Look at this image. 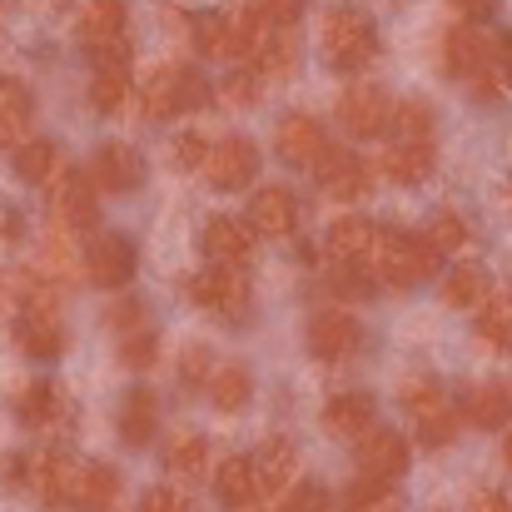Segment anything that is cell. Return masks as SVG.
<instances>
[{
  "label": "cell",
  "instance_id": "24",
  "mask_svg": "<svg viewBox=\"0 0 512 512\" xmlns=\"http://www.w3.org/2000/svg\"><path fill=\"white\" fill-rule=\"evenodd\" d=\"M373 418H378V403H373L368 393H339V398H329V408H324V428H329L334 438H363V433L373 428Z\"/></svg>",
  "mask_w": 512,
  "mask_h": 512
},
{
  "label": "cell",
  "instance_id": "9",
  "mask_svg": "<svg viewBox=\"0 0 512 512\" xmlns=\"http://www.w3.org/2000/svg\"><path fill=\"white\" fill-rule=\"evenodd\" d=\"M204 179H209V189H244L254 174H259V150H254V140H244V135H229V140H219V145H209V155H204Z\"/></svg>",
  "mask_w": 512,
  "mask_h": 512
},
{
  "label": "cell",
  "instance_id": "48",
  "mask_svg": "<svg viewBox=\"0 0 512 512\" xmlns=\"http://www.w3.org/2000/svg\"><path fill=\"white\" fill-rule=\"evenodd\" d=\"M279 512H329V493H324L319 483H304V488H294V493L284 498Z\"/></svg>",
  "mask_w": 512,
  "mask_h": 512
},
{
  "label": "cell",
  "instance_id": "27",
  "mask_svg": "<svg viewBox=\"0 0 512 512\" xmlns=\"http://www.w3.org/2000/svg\"><path fill=\"white\" fill-rule=\"evenodd\" d=\"M155 423H160V403L150 388H130L125 403H120V438L130 448H145L155 438Z\"/></svg>",
  "mask_w": 512,
  "mask_h": 512
},
{
  "label": "cell",
  "instance_id": "19",
  "mask_svg": "<svg viewBox=\"0 0 512 512\" xmlns=\"http://www.w3.org/2000/svg\"><path fill=\"white\" fill-rule=\"evenodd\" d=\"M314 179H319V189L329 199H358V194H368V165L353 150H334L329 145L319 155V165H314Z\"/></svg>",
  "mask_w": 512,
  "mask_h": 512
},
{
  "label": "cell",
  "instance_id": "38",
  "mask_svg": "<svg viewBox=\"0 0 512 512\" xmlns=\"http://www.w3.org/2000/svg\"><path fill=\"white\" fill-rule=\"evenodd\" d=\"M343 512H403V498L393 493V483H368L358 478L343 498Z\"/></svg>",
  "mask_w": 512,
  "mask_h": 512
},
{
  "label": "cell",
  "instance_id": "3",
  "mask_svg": "<svg viewBox=\"0 0 512 512\" xmlns=\"http://www.w3.org/2000/svg\"><path fill=\"white\" fill-rule=\"evenodd\" d=\"M80 50L95 70L130 65V35H125V0H90L80 15Z\"/></svg>",
  "mask_w": 512,
  "mask_h": 512
},
{
  "label": "cell",
  "instance_id": "16",
  "mask_svg": "<svg viewBox=\"0 0 512 512\" xmlns=\"http://www.w3.org/2000/svg\"><path fill=\"white\" fill-rule=\"evenodd\" d=\"M244 60H249V70H254L259 80H284V75H294L299 40H294L289 25H269V30H259V40L249 45Z\"/></svg>",
  "mask_w": 512,
  "mask_h": 512
},
{
  "label": "cell",
  "instance_id": "6",
  "mask_svg": "<svg viewBox=\"0 0 512 512\" xmlns=\"http://www.w3.org/2000/svg\"><path fill=\"white\" fill-rule=\"evenodd\" d=\"M373 254H378V274L393 284V289H413L423 284L433 269H438V254L428 249V239H413V234H378L373 239Z\"/></svg>",
  "mask_w": 512,
  "mask_h": 512
},
{
  "label": "cell",
  "instance_id": "8",
  "mask_svg": "<svg viewBox=\"0 0 512 512\" xmlns=\"http://www.w3.org/2000/svg\"><path fill=\"white\" fill-rule=\"evenodd\" d=\"M403 473H408V443H403V433L373 423L358 438V478H368V483H398Z\"/></svg>",
  "mask_w": 512,
  "mask_h": 512
},
{
  "label": "cell",
  "instance_id": "37",
  "mask_svg": "<svg viewBox=\"0 0 512 512\" xmlns=\"http://www.w3.org/2000/svg\"><path fill=\"white\" fill-rule=\"evenodd\" d=\"M60 165V150L50 145V140H20L15 145V174L20 179H30V184H45L50 174Z\"/></svg>",
  "mask_w": 512,
  "mask_h": 512
},
{
  "label": "cell",
  "instance_id": "54",
  "mask_svg": "<svg viewBox=\"0 0 512 512\" xmlns=\"http://www.w3.org/2000/svg\"><path fill=\"white\" fill-rule=\"evenodd\" d=\"M508 304H512V294H508Z\"/></svg>",
  "mask_w": 512,
  "mask_h": 512
},
{
  "label": "cell",
  "instance_id": "11",
  "mask_svg": "<svg viewBox=\"0 0 512 512\" xmlns=\"http://www.w3.org/2000/svg\"><path fill=\"white\" fill-rule=\"evenodd\" d=\"M254 229H249V219H234V214H214L209 224H204V234H199V244H204V259L209 264H229V269H239V264H249L254 259Z\"/></svg>",
  "mask_w": 512,
  "mask_h": 512
},
{
  "label": "cell",
  "instance_id": "28",
  "mask_svg": "<svg viewBox=\"0 0 512 512\" xmlns=\"http://www.w3.org/2000/svg\"><path fill=\"white\" fill-rule=\"evenodd\" d=\"M204 388H209V403H214L219 413H239V408L254 398V378H249L244 363H219V368L204 378Z\"/></svg>",
  "mask_w": 512,
  "mask_h": 512
},
{
  "label": "cell",
  "instance_id": "5",
  "mask_svg": "<svg viewBox=\"0 0 512 512\" xmlns=\"http://www.w3.org/2000/svg\"><path fill=\"white\" fill-rule=\"evenodd\" d=\"M443 60H448V75L473 80V85H478V95H493V90L503 85L498 60H493V40H488L478 25H458V30H448Z\"/></svg>",
  "mask_w": 512,
  "mask_h": 512
},
{
  "label": "cell",
  "instance_id": "23",
  "mask_svg": "<svg viewBox=\"0 0 512 512\" xmlns=\"http://www.w3.org/2000/svg\"><path fill=\"white\" fill-rule=\"evenodd\" d=\"M373 239H378V229H373L368 219L348 214V219H334V224H329L324 249H329L334 264H363V259L373 254Z\"/></svg>",
  "mask_w": 512,
  "mask_h": 512
},
{
  "label": "cell",
  "instance_id": "47",
  "mask_svg": "<svg viewBox=\"0 0 512 512\" xmlns=\"http://www.w3.org/2000/svg\"><path fill=\"white\" fill-rule=\"evenodd\" d=\"M174 165H179V170H199V165H204V155H209V145H204V135H194V130H189V135H174Z\"/></svg>",
  "mask_w": 512,
  "mask_h": 512
},
{
  "label": "cell",
  "instance_id": "34",
  "mask_svg": "<svg viewBox=\"0 0 512 512\" xmlns=\"http://www.w3.org/2000/svg\"><path fill=\"white\" fill-rule=\"evenodd\" d=\"M478 339L488 343V348H498V353H508L512 348V304L508 299H483L478 304Z\"/></svg>",
  "mask_w": 512,
  "mask_h": 512
},
{
  "label": "cell",
  "instance_id": "46",
  "mask_svg": "<svg viewBox=\"0 0 512 512\" xmlns=\"http://www.w3.org/2000/svg\"><path fill=\"white\" fill-rule=\"evenodd\" d=\"M209 373H214V368H209V348H204V343H189L184 358H179V378H184L189 388H204Z\"/></svg>",
  "mask_w": 512,
  "mask_h": 512
},
{
  "label": "cell",
  "instance_id": "43",
  "mask_svg": "<svg viewBox=\"0 0 512 512\" xmlns=\"http://www.w3.org/2000/svg\"><path fill=\"white\" fill-rule=\"evenodd\" d=\"M458 428H463V413L443 408V413H433V418H418V443H423V448H448V443L458 438Z\"/></svg>",
  "mask_w": 512,
  "mask_h": 512
},
{
  "label": "cell",
  "instance_id": "33",
  "mask_svg": "<svg viewBox=\"0 0 512 512\" xmlns=\"http://www.w3.org/2000/svg\"><path fill=\"white\" fill-rule=\"evenodd\" d=\"M125 100H130V65H105V70H95V80H90V105H95L100 115H115Z\"/></svg>",
  "mask_w": 512,
  "mask_h": 512
},
{
  "label": "cell",
  "instance_id": "42",
  "mask_svg": "<svg viewBox=\"0 0 512 512\" xmlns=\"http://www.w3.org/2000/svg\"><path fill=\"white\" fill-rule=\"evenodd\" d=\"M259 85H264V80H259L254 70H229L224 85H219V100H224L229 110H249V105L259 100Z\"/></svg>",
  "mask_w": 512,
  "mask_h": 512
},
{
  "label": "cell",
  "instance_id": "51",
  "mask_svg": "<svg viewBox=\"0 0 512 512\" xmlns=\"http://www.w3.org/2000/svg\"><path fill=\"white\" fill-rule=\"evenodd\" d=\"M493 60H498V75H503V85L512 90V30H503V35L493 40Z\"/></svg>",
  "mask_w": 512,
  "mask_h": 512
},
{
  "label": "cell",
  "instance_id": "15",
  "mask_svg": "<svg viewBox=\"0 0 512 512\" xmlns=\"http://www.w3.org/2000/svg\"><path fill=\"white\" fill-rule=\"evenodd\" d=\"M249 229L254 234H269V239H284V234H294V224H299V199H294V189H284V184H264L254 199H249Z\"/></svg>",
  "mask_w": 512,
  "mask_h": 512
},
{
  "label": "cell",
  "instance_id": "12",
  "mask_svg": "<svg viewBox=\"0 0 512 512\" xmlns=\"http://www.w3.org/2000/svg\"><path fill=\"white\" fill-rule=\"evenodd\" d=\"M85 274L100 289H120L135 279V244L125 234H95L85 249Z\"/></svg>",
  "mask_w": 512,
  "mask_h": 512
},
{
  "label": "cell",
  "instance_id": "7",
  "mask_svg": "<svg viewBox=\"0 0 512 512\" xmlns=\"http://www.w3.org/2000/svg\"><path fill=\"white\" fill-rule=\"evenodd\" d=\"M50 219L60 234H85L100 224V189L85 170H65L50 189Z\"/></svg>",
  "mask_w": 512,
  "mask_h": 512
},
{
  "label": "cell",
  "instance_id": "13",
  "mask_svg": "<svg viewBox=\"0 0 512 512\" xmlns=\"http://www.w3.org/2000/svg\"><path fill=\"white\" fill-rule=\"evenodd\" d=\"M388 110L393 105H388V95L378 85H348L339 100V120L353 140H378L388 130Z\"/></svg>",
  "mask_w": 512,
  "mask_h": 512
},
{
  "label": "cell",
  "instance_id": "52",
  "mask_svg": "<svg viewBox=\"0 0 512 512\" xmlns=\"http://www.w3.org/2000/svg\"><path fill=\"white\" fill-rule=\"evenodd\" d=\"M473 512H512V503L503 493H493V488H483L478 498H473Z\"/></svg>",
  "mask_w": 512,
  "mask_h": 512
},
{
  "label": "cell",
  "instance_id": "20",
  "mask_svg": "<svg viewBox=\"0 0 512 512\" xmlns=\"http://www.w3.org/2000/svg\"><path fill=\"white\" fill-rule=\"evenodd\" d=\"M358 339H363V329L348 309H319L309 319V353L314 358H343L358 348Z\"/></svg>",
  "mask_w": 512,
  "mask_h": 512
},
{
  "label": "cell",
  "instance_id": "18",
  "mask_svg": "<svg viewBox=\"0 0 512 512\" xmlns=\"http://www.w3.org/2000/svg\"><path fill=\"white\" fill-rule=\"evenodd\" d=\"M75 458L65 453H35L30 458V473H25V488H35V498L45 508H70V488H75Z\"/></svg>",
  "mask_w": 512,
  "mask_h": 512
},
{
  "label": "cell",
  "instance_id": "26",
  "mask_svg": "<svg viewBox=\"0 0 512 512\" xmlns=\"http://www.w3.org/2000/svg\"><path fill=\"white\" fill-rule=\"evenodd\" d=\"M383 174L393 184H423L433 174V140H393L383 150Z\"/></svg>",
  "mask_w": 512,
  "mask_h": 512
},
{
  "label": "cell",
  "instance_id": "25",
  "mask_svg": "<svg viewBox=\"0 0 512 512\" xmlns=\"http://www.w3.org/2000/svg\"><path fill=\"white\" fill-rule=\"evenodd\" d=\"M65 413H70V408H65V393H60L55 383H25V388L15 393V418H20L25 428H55Z\"/></svg>",
  "mask_w": 512,
  "mask_h": 512
},
{
  "label": "cell",
  "instance_id": "2",
  "mask_svg": "<svg viewBox=\"0 0 512 512\" xmlns=\"http://www.w3.org/2000/svg\"><path fill=\"white\" fill-rule=\"evenodd\" d=\"M140 105H145L150 120H174V115L204 110L209 105V85L189 65H160V70H150V80L140 90Z\"/></svg>",
  "mask_w": 512,
  "mask_h": 512
},
{
  "label": "cell",
  "instance_id": "10",
  "mask_svg": "<svg viewBox=\"0 0 512 512\" xmlns=\"http://www.w3.org/2000/svg\"><path fill=\"white\" fill-rule=\"evenodd\" d=\"M90 184L100 189V194H135L140 189V179H145V160L130 150V145H115V140H105V145H95V155H90Z\"/></svg>",
  "mask_w": 512,
  "mask_h": 512
},
{
  "label": "cell",
  "instance_id": "4",
  "mask_svg": "<svg viewBox=\"0 0 512 512\" xmlns=\"http://www.w3.org/2000/svg\"><path fill=\"white\" fill-rule=\"evenodd\" d=\"M189 299H194L209 319H219V324H244V319H249V304H254V289H249V279H244L239 269L214 264V269H199V274L189 279Z\"/></svg>",
  "mask_w": 512,
  "mask_h": 512
},
{
  "label": "cell",
  "instance_id": "44",
  "mask_svg": "<svg viewBox=\"0 0 512 512\" xmlns=\"http://www.w3.org/2000/svg\"><path fill=\"white\" fill-rule=\"evenodd\" d=\"M309 0H249V10L264 20V25H294L304 15Z\"/></svg>",
  "mask_w": 512,
  "mask_h": 512
},
{
  "label": "cell",
  "instance_id": "22",
  "mask_svg": "<svg viewBox=\"0 0 512 512\" xmlns=\"http://www.w3.org/2000/svg\"><path fill=\"white\" fill-rule=\"evenodd\" d=\"M120 498V473L105 463H80L75 468V488H70V508L75 512H105Z\"/></svg>",
  "mask_w": 512,
  "mask_h": 512
},
{
  "label": "cell",
  "instance_id": "50",
  "mask_svg": "<svg viewBox=\"0 0 512 512\" xmlns=\"http://www.w3.org/2000/svg\"><path fill=\"white\" fill-rule=\"evenodd\" d=\"M453 10H458L468 25H478V20H493V15H498V0H453Z\"/></svg>",
  "mask_w": 512,
  "mask_h": 512
},
{
  "label": "cell",
  "instance_id": "32",
  "mask_svg": "<svg viewBox=\"0 0 512 512\" xmlns=\"http://www.w3.org/2000/svg\"><path fill=\"white\" fill-rule=\"evenodd\" d=\"M30 125V90L20 80H0V145H15Z\"/></svg>",
  "mask_w": 512,
  "mask_h": 512
},
{
  "label": "cell",
  "instance_id": "31",
  "mask_svg": "<svg viewBox=\"0 0 512 512\" xmlns=\"http://www.w3.org/2000/svg\"><path fill=\"white\" fill-rule=\"evenodd\" d=\"M488 294H493V284H488V269H483V264H463V269H453L448 284H443V304H448V309H478Z\"/></svg>",
  "mask_w": 512,
  "mask_h": 512
},
{
  "label": "cell",
  "instance_id": "53",
  "mask_svg": "<svg viewBox=\"0 0 512 512\" xmlns=\"http://www.w3.org/2000/svg\"><path fill=\"white\" fill-rule=\"evenodd\" d=\"M503 458H508V468H512V433H508V443H503Z\"/></svg>",
  "mask_w": 512,
  "mask_h": 512
},
{
  "label": "cell",
  "instance_id": "39",
  "mask_svg": "<svg viewBox=\"0 0 512 512\" xmlns=\"http://www.w3.org/2000/svg\"><path fill=\"white\" fill-rule=\"evenodd\" d=\"M403 408H408L413 418H433V413L448 408V393L438 388V378H408V383H403Z\"/></svg>",
  "mask_w": 512,
  "mask_h": 512
},
{
  "label": "cell",
  "instance_id": "45",
  "mask_svg": "<svg viewBox=\"0 0 512 512\" xmlns=\"http://www.w3.org/2000/svg\"><path fill=\"white\" fill-rule=\"evenodd\" d=\"M334 289H339L343 299H368L373 294V279H368L363 264H334Z\"/></svg>",
  "mask_w": 512,
  "mask_h": 512
},
{
  "label": "cell",
  "instance_id": "49",
  "mask_svg": "<svg viewBox=\"0 0 512 512\" xmlns=\"http://www.w3.org/2000/svg\"><path fill=\"white\" fill-rule=\"evenodd\" d=\"M140 512H189V498L179 488H150L140 498Z\"/></svg>",
  "mask_w": 512,
  "mask_h": 512
},
{
  "label": "cell",
  "instance_id": "40",
  "mask_svg": "<svg viewBox=\"0 0 512 512\" xmlns=\"http://www.w3.org/2000/svg\"><path fill=\"white\" fill-rule=\"evenodd\" d=\"M423 239H428V249H433V254H458V249L468 244V224H463L458 214H438V219L428 224V234H423Z\"/></svg>",
  "mask_w": 512,
  "mask_h": 512
},
{
  "label": "cell",
  "instance_id": "1",
  "mask_svg": "<svg viewBox=\"0 0 512 512\" xmlns=\"http://www.w3.org/2000/svg\"><path fill=\"white\" fill-rule=\"evenodd\" d=\"M373 55H378V20L363 5H348V0L329 5V15H324V60H329V70L358 75Z\"/></svg>",
  "mask_w": 512,
  "mask_h": 512
},
{
  "label": "cell",
  "instance_id": "17",
  "mask_svg": "<svg viewBox=\"0 0 512 512\" xmlns=\"http://www.w3.org/2000/svg\"><path fill=\"white\" fill-rule=\"evenodd\" d=\"M249 463H254V483H259V498H279V493L289 488L294 468H299V448H294V438L274 433V438H264V443H259V453H254Z\"/></svg>",
  "mask_w": 512,
  "mask_h": 512
},
{
  "label": "cell",
  "instance_id": "36",
  "mask_svg": "<svg viewBox=\"0 0 512 512\" xmlns=\"http://www.w3.org/2000/svg\"><path fill=\"white\" fill-rule=\"evenodd\" d=\"M165 468L179 473V478H199V473L209 468V443H204L199 433H179V438H170V448H165Z\"/></svg>",
  "mask_w": 512,
  "mask_h": 512
},
{
  "label": "cell",
  "instance_id": "21",
  "mask_svg": "<svg viewBox=\"0 0 512 512\" xmlns=\"http://www.w3.org/2000/svg\"><path fill=\"white\" fill-rule=\"evenodd\" d=\"M15 343L30 358H60L65 353V324L55 309H25L15 319Z\"/></svg>",
  "mask_w": 512,
  "mask_h": 512
},
{
  "label": "cell",
  "instance_id": "29",
  "mask_svg": "<svg viewBox=\"0 0 512 512\" xmlns=\"http://www.w3.org/2000/svg\"><path fill=\"white\" fill-rule=\"evenodd\" d=\"M214 498L224 508H249L259 498V483H254V463L249 458H224L214 468Z\"/></svg>",
  "mask_w": 512,
  "mask_h": 512
},
{
  "label": "cell",
  "instance_id": "30",
  "mask_svg": "<svg viewBox=\"0 0 512 512\" xmlns=\"http://www.w3.org/2000/svg\"><path fill=\"white\" fill-rule=\"evenodd\" d=\"M463 418L478 428H508L512 418V388L508 383H478L463 403Z\"/></svg>",
  "mask_w": 512,
  "mask_h": 512
},
{
  "label": "cell",
  "instance_id": "14",
  "mask_svg": "<svg viewBox=\"0 0 512 512\" xmlns=\"http://www.w3.org/2000/svg\"><path fill=\"white\" fill-rule=\"evenodd\" d=\"M274 150H279L284 165L314 170L319 155L329 150V135H324V125H319L314 115H284V120H279V135H274Z\"/></svg>",
  "mask_w": 512,
  "mask_h": 512
},
{
  "label": "cell",
  "instance_id": "41",
  "mask_svg": "<svg viewBox=\"0 0 512 512\" xmlns=\"http://www.w3.org/2000/svg\"><path fill=\"white\" fill-rule=\"evenodd\" d=\"M155 353H160V339H155V329H150V324L125 329V339H120V363H130V368H150V363H155Z\"/></svg>",
  "mask_w": 512,
  "mask_h": 512
},
{
  "label": "cell",
  "instance_id": "35",
  "mask_svg": "<svg viewBox=\"0 0 512 512\" xmlns=\"http://www.w3.org/2000/svg\"><path fill=\"white\" fill-rule=\"evenodd\" d=\"M433 125H438V115H433V105H423V100H403V105L388 110V130H393L398 140H433Z\"/></svg>",
  "mask_w": 512,
  "mask_h": 512
}]
</instances>
